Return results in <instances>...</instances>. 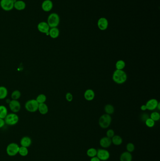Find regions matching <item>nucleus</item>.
I'll use <instances>...</instances> for the list:
<instances>
[{"label":"nucleus","instance_id":"nucleus-1","mask_svg":"<svg viewBox=\"0 0 160 161\" xmlns=\"http://www.w3.org/2000/svg\"><path fill=\"white\" fill-rule=\"evenodd\" d=\"M112 79L117 84H123L127 79V75L123 70L116 69L113 73Z\"/></svg>","mask_w":160,"mask_h":161},{"label":"nucleus","instance_id":"nucleus-2","mask_svg":"<svg viewBox=\"0 0 160 161\" xmlns=\"http://www.w3.org/2000/svg\"><path fill=\"white\" fill-rule=\"evenodd\" d=\"M60 18L58 14L52 13L50 14L47 19V23L50 28L57 27L59 24Z\"/></svg>","mask_w":160,"mask_h":161},{"label":"nucleus","instance_id":"nucleus-3","mask_svg":"<svg viewBox=\"0 0 160 161\" xmlns=\"http://www.w3.org/2000/svg\"><path fill=\"white\" fill-rule=\"evenodd\" d=\"M112 122L111 115L107 113L102 115L99 120V125L102 129H107L109 127Z\"/></svg>","mask_w":160,"mask_h":161},{"label":"nucleus","instance_id":"nucleus-4","mask_svg":"<svg viewBox=\"0 0 160 161\" xmlns=\"http://www.w3.org/2000/svg\"><path fill=\"white\" fill-rule=\"evenodd\" d=\"M39 104L36 99L29 100L25 104V108L29 112L34 113L38 111Z\"/></svg>","mask_w":160,"mask_h":161},{"label":"nucleus","instance_id":"nucleus-5","mask_svg":"<svg viewBox=\"0 0 160 161\" xmlns=\"http://www.w3.org/2000/svg\"><path fill=\"white\" fill-rule=\"evenodd\" d=\"M5 123L9 125H16L19 121V117L16 113L8 114L4 119Z\"/></svg>","mask_w":160,"mask_h":161},{"label":"nucleus","instance_id":"nucleus-6","mask_svg":"<svg viewBox=\"0 0 160 161\" xmlns=\"http://www.w3.org/2000/svg\"><path fill=\"white\" fill-rule=\"evenodd\" d=\"M14 4L13 0H1L0 1V6L4 11H9L13 10Z\"/></svg>","mask_w":160,"mask_h":161},{"label":"nucleus","instance_id":"nucleus-7","mask_svg":"<svg viewBox=\"0 0 160 161\" xmlns=\"http://www.w3.org/2000/svg\"><path fill=\"white\" fill-rule=\"evenodd\" d=\"M19 146L17 144L12 143L9 144L6 148V152L8 155L13 156L16 155L18 153Z\"/></svg>","mask_w":160,"mask_h":161},{"label":"nucleus","instance_id":"nucleus-8","mask_svg":"<svg viewBox=\"0 0 160 161\" xmlns=\"http://www.w3.org/2000/svg\"><path fill=\"white\" fill-rule=\"evenodd\" d=\"M50 27L47 22L45 21H41L37 25V29L40 33L45 34L47 36H49V31Z\"/></svg>","mask_w":160,"mask_h":161},{"label":"nucleus","instance_id":"nucleus-9","mask_svg":"<svg viewBox=\"0 0 160 161\" xmlns=\"http://www.w3.org/2000/svg\"><path fill=\"white\" fill-rule=\"evenodd\" d=\"M96 156L101 161H106L109 159L110 154L109 152L106 149H98L97 150Z\"/></svg>","mask_w":160,"mask_h":161},{"label":"nucleus","instance_id":"nucleus-10","mask_svg":"<svg viewBox=\"0 0 160 161\" xmlns=\"http://www.w3.org/2000/svg\"><path fill=\"white\" fill-rule=\"evenodd\" d=\"M9 105L10 109L13 113H16L19 112L20 110L21 107L20 103L17 100L12 99L9 103Z\"/></svg>","mask_w":160,"mask_h":161},{"label":"nucleus","instance_id":"nucleus-11","mask_svg":"<svg viewBox=\"0 0 160 161\" xmlns=\"http://www.w3.org/2000/svg\"><path fill=\"white\" fill-rule=\"evenodd\" d=\"M53 8V3L51 0H44L41 4V9L45 12H49Z\"/></svg>","mask_w":160,"mask_h":161},{"label":"nucleus","instance_id":"nucleus-12","mask_svg":"<svg viewBox=\"0 0 160 161\" xmlns=\"http://www.w3.org/2000/svg\"><path fill=\"white\" fill-rule=\"evenodd\" d=\"M97 26L101 30L104 31L107 29L109 26V22L107 18L104 17L99 18L97 22Z\"/></svg>","mask_w":160,"mask_h":161},{"label":"nucleus","instance_id":"nucleus-13","mask_svg":"<svg viewBox=\"0 0 160 161\" xmlns=\"http://www.w3.org/2000/svg\"><path fill=\"white\" fill-rule=\"evenodd\" d=\"M159 102L157 99H152L148 100L145 104V106L147 107V110L150 111H153L157 108L158 104Z\"/></svg>","mask_w":160,"mask_h":161},{"label":"nucleus","instance_id":"nucleus-14","mask_svg":"<svg viewBox=\"0 0 160 161\" xmlns=\"http://www.w3.org/2000/svg\"><path fill=\"white\" fill-rule=\"evenodd\" d=\"M26 4L23 1L17 0V1L14 4V8L18 11H21L26 9Z\"/></svg>","mask_w":160,"mask_h":161},{"label":"nucleus","instance_id":"nucleus-15","mask_svg":"<svg viewBox=\"0 0 160 161\" xmlns=\"http://www.w3.org/2000/svg\"><path fill=\"white\" fill-rule=\"evenodd\" d=\"M99 144L102 148H109L112 144L111 139L107 137H103L100 140Z\"/></svg>","mask_w":160,"mask_h":161},{"label":"nucleus","instance_id":"nucleus-16","mask_svg":"<svg viewBox=\"0 0 160 161\" xmlns=\"http://www.w3.org/2000/svg\"><path fill=\"white\" fill-rule=\"evenodd\" d=\"M84 96L85 99L87 101H92L95 97V92L92 89L86 90L84 93Z\"/></svg>","mask_w":160,"mask_h":161},{"label":"nucleus","instance_id":"nucleus-17","mask_svg":"<svg viewBox=\"0 0 160 161\" xmlns=\"http://www.w3.org/2000/svg\"><path fill=\"white\" fill-rule=\"evenodd\" d=\"M60 31L57 27H52L50 28L49 36L52 39H56L59 36Z\"/></svg>","mask_w":160,"mask_h":161},{"label":"nucleus","instance_id":"nucleus-18","mask_svg":"<svg viewBox=\"0 0 160 161\" xmlns=\"http://www.w3.org/2000/svg\"><path fill=\"white\" fill-rule=\"evenodd\" d=\"M132 156L131 153L129 152H125L122 153L120 156V161H131Z\"/></svg>","mask_w":160,"mask_h":161},{"label":"nucleus","instance_id":"nucleus-19","mask_svg":"<svg viewBox=\"0 0 160 161\" xmlns=\"http://www.w3.org/2000/svg\"><path fill=\"white\" fill-rule=\"evenodd\" d=\"M38 110L41 115H46L49 111V108L47 104H45V103H41V104H39Z\"/></svg>","mask_w":160,"mask_h":161},{"label":"nucleus","instance_id":"nucleus-20","mask_svg":"<svg viewBox=\"0 0 160 161\" xmlns=\"http://www.w3.org/2000/svg\"><path fill=\"white\" fill-rule=\"evenodd\" d=\"M21 146L28 148L32 144V140L28 137H24L22 138L20 141Z\"/></svg>","mask_w":160,"mask_h":161},{"label":"nucleus","instance_id":"nucleus-21","mask_svg":"<svg viewBox=\"0 0 160 161\" xmlns=\"http://www.w3.org/2000/svg\"><path fill=\"white\" fill-rule=\"evenodd\" d=\"M112 143L115 145L119 146L122 143V138L119 135H114L111 139Z\"/></svg>","mask_w":160,"mask_h":161},{"label":"nucleus","instance_id":"nucleus-22","mask_svg":"<svg viewBox=\"0 0 160 161\" xmlns=\"http://www.w3.org/2000/svg\"><path fill=\"white\" fill-rule=\"evenodd\" d=\"M8 94L7 89L4 86H0V100L5 99L7 96Z\"/></svg>","mask_w":160,"mask_h":161},{"label":"nucleus","instance_id":"nucleus-23","mask_svg":"<svg viewBox=\"0 0 160 161\" xmlns=\"http://www.w3.org/2000/svg\"><path fill=\"white\" fill-rule=\"evenodd\" d=\"M8 114V113L7 107L3 105H1L0 106V118L4 119Z\"/></svg>","mask_w":160,"mask_h":161},{"label":"nucleus","instance_id":"nucleus-24","mask_svg":"<svg viewBox=\"0 0 160 161\" xmlns=\"http://www.w3.org/2000/svg\"><path fill=\"white\" fill-rule=\"evenodd\" d=\"M104 111L107 114L111 115L114 113L115 108L113 105L111 104H107L105 106Z\"/></svg>","mask_w":160,"mask_h":161},{"label":"nucleus","instance_id":"nucleus-25","mask_svg":"<svg viewBox=\"0 0 160 161\" xmlns=\"http://www.w3.org/2000/svg\"><path fill=\"white\" fill-rule=\"evenodd\" d=\"M125 63L122 60H119L115 63V68L118 70H123L125 67Z\"/></svg>","mask_w":160,"mask_h":161},{"label":"nucleus","instance_id":"nucleus-26","mask_svg":"<svg viewBox=\"0 0 160 161\" xmlns=\"http://www.w3.org/2000/svg\"><path fill=\"white\" fill-rule=\"evenodd\" d=\"M97 153V150L96 149H95L94 148H91L88 149L87 152H86V154L89 157L92 158L96 156Z\"/></svg>","mask_w":160,"mask_h":161},{"label":"nucleus","instance_id":"nucleus-27","mask_svg":"<svg viewBox=\"0 0 160 161\" xmlns=\"http://www.w3.org/2000/svg\"><path fill=\"white\" fill-rule=\"evenodd\" d=\"M36 100L37 102H38L39 104L44 103L45 102H46V96L43 94H40L37 97Z\"/></svg>","mask_w":160,"mask_h":161},{"label":"nucleus","instance_id":"nucleus-28","mask_svg":"<svg viewBox=\"0 0 160 161\" xmlns=\"http://www.w3.org/2000/svg\"><path fill=\"white\" fill-rule=\"evenodd\" d=\"M21 96V93L19 90H15L12 92L11 95V99L13 100H18Z\"/></svg>","mask_w":160,"mask_h":161},{"label":"nucleus","instance_id":"nucleus-29","mask_svg":"<svg viewBox=\"0 0 160 161\" xmlns=\"http://www.w3.org/2000/svg\"><path fill=\"white\" fill-rule=\"evenodd\" d=\"M18 153H19L21 156H26L28 154V149H27V148L22 146L19 147V151H18Z\"/></svg>","mask_w":160,"mask_h":161},{"label":"nucleus","instance_id":"nucleus-30","mask_svg":"<svg viewBox=\"0 0 160 161\" xmlns=\"http://www.w3.org/2000/svg\"><path fill=\"white\" fill-rule=\"evenodd\" d=\"M150 118L155 121H159L160 119V115L157 112H153L150 115Z\"/></svg>","mask_w":160,"mask_h":161},{"label":"nucleus","instance_id":"nucleus-31","mask_svg":"<svg viewBox=\"0 0 160 161\" xmlns=\"http://www.w3.org/2000/svg\"><path fill=\"white\" fill-rule=\"evenodd\" d=\"M145 125L149 127V128H152L155 125V122L154 120L151 119L150 118H148L145 121Z\"/></svg>","mask_w":160,"mask_h":161},{"label":"nucleus","instance_id":"nucleus-32","mask_svg":"<svg viewBox=\"0 0 160 161\" xmlns=\"http://www.w3.org/2000/svg\"><path fill=\"white\" fill-rule=\"evenodd\" d=\"M126 149L129 152L131 153L134 152L135 150V146L132 143H129L126 146Z\"/></svg>","mask_w":160,"mask_h":161},{"label":"nucleus","instance_id":"nucleus-33","mask_svg":"<svg viewBox=\"0 0 160 161\" xmlns=\"http://www.w3.org/2000/svg\"><path fill=\"white\" fill-rule=\"evenodd\" d=\"M106 135H107V137L112 139L113 138V136L115 135V132L112 129L109 130L107 132Z\"/></svg>","mask_w":160,"mask_h":161},{"label":"nucleus","instance_id":"nucleus-34","mask_svg":"<svg viewBox=\"0 0 160 161\" xmlns=\"http://www.w3.org/2000/svg\"><path fill=\"white\" fill-rule=\"evenodd\" d=\"M66 99L69 102H71L72 101L73 97L72 94L70 92H67L65 95Z\"/></svg>","mask_w":160,"mask_h":161},{"label":"nucleus","instance_id":"nucleus-35","mask_svg":"<svg viewBox=\"0 0 160 161\" xmlns=\"http://www.w3.org/2000/svg\"><path fill=\"white\" fill-rule=\"evenodd\" d=\"M5 122L4 119L0 118V128H3L4 126L5 125Z\"/></svg>","mask_w":160,"mask_h":161},{"label":"nucleus","instance_id":"nucleus-36","mask_svg":"<svg viewBox=\"0 0 160 161\" xmlns=\"http://www.w3.org/2000/svg\"><path fill=\"white\" fill-rule=\"evenodd\" d=\"M90 161H101V160H99V159L98 158H97V156H95V157H93V158H92L91 159V160Z\"/></svg>","mask_w":160,"mask_h":161},{"label":"nucleus","instance_id":"nucleus-37","mask_svg":"<svg viewBox=\"0 0 160 161\" xmlns=\"http://www.w3.org/2000/svg\"><path fill=\"white\" fill-rule=\"evenodd\" d=\"M141 110L142 111H145L147 110V107L145 106V105H143L141 106Z\"/></svg>","mask_w":160,"mask_h":161},{"label":"nucleus","instance_id":"nucleus-38","mask_svg":"<svg viewBox=\"0 0 160 161\" xmlns=\"http://www.w3.org/2000/svg\"><path fill=\"white\" fill-rule=\"evenodd\" d=\"M157 108L158 109V110H160V103L159 102L157 106Z\"/></svg>","mask_w":160,"mask_h":161}]
</instances>
